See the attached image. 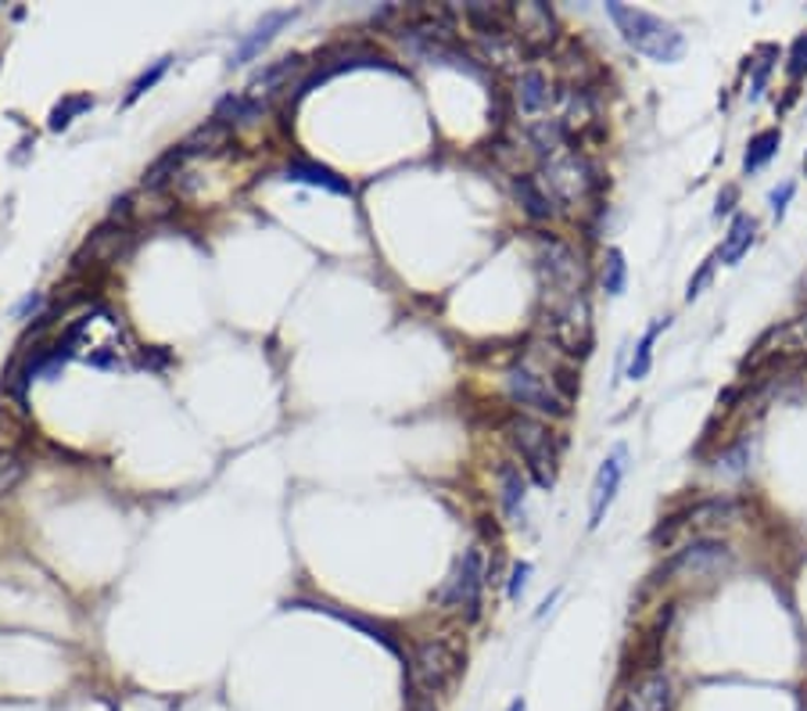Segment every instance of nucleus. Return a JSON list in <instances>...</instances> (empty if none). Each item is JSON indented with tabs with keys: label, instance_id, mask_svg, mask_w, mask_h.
Segmentation results:
<instances>
[{
	"label": "nucleus",
	"instance_id": "1",
	"mask_svg": "<svg viewBox=\"0 0 807 711\" xmlns=\"http://www.w3.org/2000/svg\"><path fill=\"white\" fill-rule=\"evenodd\" d=\"M606 15L614 19L617 33L625 36V44L650 61L664 65V61H679L685 55V36L674 30L671 22L650 15V11L628 8V4H606Z\"/></svg>",
	"mask_w": 807,
	"mask_h": 711
},
{
	"label": "nucleus",
	"instance_id": "2",
	"mask_svg": "<svg viewBox=\"0 0 807 711\" xmlns=\"http://www.w3.org/2000/svg\"><path fill=\"white\" fill-rule=\"evenodd\" d=\"M510 442L521 453L524 467L532 471V478L549 489L557 482V445H553V431L535 417H513L510 420Z\"/></svg>",
	"mask_w": 807,
	"mask_h": 711
},
{
	"label": "nucleus",
	"instance_id": "3",
	"mask_svg": "<svg viewBox=\"0 0 807 711\" xmlns=\"http://www.w3.org/2000/svg\"><path fill=\"white\" fill-rule=\"evenodd\" d=\"M538 183H542V191L553 198V202L578 205V202H586V198H589L596 177H592V166L581 155L557 151V155H549L546 162H542Z\"/></svg>",
	"mask_w": 807,
	"mask_h": 711
},
{
	"label": "nucleus",
	"instance_id": "4",
	"mask_svg": "<svg viewBox=\"0 0 807 711\" xmlns=\"http://www.w3.org/2000/svg\"><path fill=\"white\" fill-rule=\"evenodd\" d=\"M459 668H463V654L445 640L420 643L413 654V682L423 693H442L459 676Z\"/></svg>",
	"mask_w": 807,
	"mask_h": 711
},
{
	"label": "nucleus",
	"instance_id": "5",
	"mask_svg": "<svg viewBox=\"0 0 807 711\" xmlns=\"http://www.w3.org/2000/svg\"><path fill=\"white\" fill-rule=\"evenodd\" d=\"M542 273H546V287H553V295H560V302L581 295L586 267H581V259L571 245L542 241Z\"/></svg>",
	"mask_w": 807,
	"mask_h": 711
},
{
	"label": "nucleus",
	"instance_id": "6",
	"mask_svg": "<svg viewBox=\"0 0 807 711\" xmlns=\"http://www.w3.org/2000/svg\"><path fill=\"white\" fill-rule=\"evenodd\" d=\"M507 388L513 395V403H521L535 414H549V417L567 414V399L557 392V385H549L546 377H538L535 371H527V366H513L507 374Z\"/></svg>",
	"mask_w": 807,
	"mask_h": 711
},
{
	"label": "nucleus",
	"instance_id": "7",
	"mask_svg": "<svg viewBox=\"0 0 807 711\" xmlns=\"http://www.w3.org/2000/svg\"><path fill=\"white\" fill-rule=\"evenodd\" d=\"M481 586H485L481 550L470 546L467 553H463V561L456 564V572H453V578H448L442 597L453 600L456 608H467V618H478V611H481Z\"/></svg>",
	"mask_w": 807,
	"mask_h": 711
},
{
	"label": "nucleus",
	"instance_id": "8",
	"mask_svg": "<svg viewBox=\"0 0 807 711\" xmlns=\"http://www.w3.org/2000/svg\"><path fill=\"white\" fill-rule=\"evenodd\" d=\"M625 467H628V450L625 445H614V453L603 460L600 471H596V482H592V496H589V529L596 532L606 510H611L614 496L621 489V478H625Z\"/></svg>",
	"mask_w": 807,
	"mask_h": 711
},
{
	"label": "nucleus",
	"instance_id": "9",
	"mask_svg": "<svg viewBox=\"0 0 807 711\" xmlns=\"http://www.w3.org/2000/svg\"><path fill=\"white\" fill-rule=\"evenodd\" d=\"M298 19V8H284V11H266V15H262V22L255 25V30H251L241 44H237V50L230 55V69H237V65H248L251 58L259 55L262 47H270L273 44V36L284 30V25H291Z\"/></svg>",
	"mask_w": 807,
	"mask_h": 711
},
{
	"label": "nucleus",
	"instance_id": "10",
	"mask_svg": "<svg viewBox=\"0 0 807 711\" xmlns=\"http://www.w3.org/2000/svg\"><path fill=\"white\" fill-rule=\"evenodd\" d=\"M789 356H807V316L775 327L758 346V360H789Z\"/></svg>",
	"mask_w": 807,
	"mask_h": 711
},
{
	"label": "nucleus",
	"instance_id": "11",
	"mask_svg": "<svg viewBox=\"0 0 807 711\" xmlns=\"http://www.w3.org/2000/svg\"><path fill=\"white\" fill-rule=\"evenodd\" d=\"M621 711H671V679L653 672V676L639 679L625 697Z\"/></svg>",
	"mask_w": 807,
	"mask_h": 711
},
{
	"label": "nucleus",
	"instance_id": "12",
	"mask_svg": "<svg viewBox=\"0 0 807 711\" xmlns=\"http://www.w3.org/2000/svg\"><path fill=\"white\" fill-rule=\"evenodd\" d=\"M284 180H302V183H312V188H323L334 194H352V183L345 177H338L334 169L323 162H312V158H295V162H287Z\"/></svg>",
	"mask_w": 807,
	"mask_h": 711
},
{
	"label": "nucleus",
	"instance_id": "13",
	"mask_svg": "<svg viewBox=\"0 0 807 711\" xmlns=\"http://www.w3.org/2000/svg\"><path fill=\"white\" fill-rule=\"evenodd\" d=\"M499 489H502V510H507L510 521H524V499H527V482L521 467L502 464L499 467Z\"/></svg>",
	"mask_w": 807,
	"mask_h": 711
},
{
	"label": "nucleus",
	"instance_id": "14",
	"mask_svg": "<svg viewBox=\"0 0 807 711\" xmlns=\"http://www.w3.org/2000/svg\"><path fill=\"white\" fill-rule=\"evenodd\" d=\"M725 561H729V550H725L721 543H693L690 550L682 553V557H674L671 572H693V575H700V572L718 568V564H725Z\"/></svg>",
	"mask_w": 807,
	"mask_h": 711
},
{
	"label": "nucleus",
	"instance_id": "15",
	"mask_svg": "<svg viewBox=\"0 0 807 711\" xmlns=\"http://www.w3.org/2000/svg\"><path fill=\"white\" fill-rule=\"evenodd\" d=\"M302 65H306V61H302L298 55H291V58H281V61L266 65V69H262V72L248 83V98H255V101H259V94H273V90H281L291 76L302 72Z\"/></svg>",
	"mask_w": 807,
	"mask_h": 711
},
{
	"label": "nucleus",
	"instance_id": "16",
	"mask_svg": "<svg viewBox=\"0 0 807 711\" xmlns=\"http://www.w3.org/2000/svg\"><path fill=\"white\" fill-rule=\"evenodd\" d=\"M753 230H758V223H753V216L739 213V216L732 219L729 234H725L721 248H718V259H721V262H729V267H736V262L750 252V245H753Z\"/></svg>",
	"mask_w": 807,
	"mask_h": 711
},
{
	"label": "nucleus",
	"instance_id": "17",
	"mask_svg": "<svg viewBox=\"0 0 807 711\" xmlns=\"http://www.w3.org/2000/svg\"><path fill=\"white\" fill-rule=\"evenodd\" d=\"M513 194L524 205V213L532 219H549L553 216V198L542 191V183L535 177H518L513 180Z\"/></svg>",
	"mask_w": 807,
	"mask_h": 711
},
{
	"label": "nucleus",
	"instance_id": "18",
	"mask_svg": "<svg viewBox=\"0 0 807 711\" xmlns=\"http://www.w3.org/2000/svg\"><path fill=\"white\" fill-rule=\"evenodd\" d=\"M732 518H736V507L729 504V499H707V504L693 507L682 521H674V524H690V529H707V524H729ZM674 524H671V529H674Z\"/></svg>",
	"mask_w": 807,
	"mask_h": 711
},
{
	"label": "nucleus",
	"instance_id": "19",
	"mask_svg": "<svg viewBox=\"0 0 807 711\" xmlns=\"http://www.w3.org/2000/svg\"><path fill=\"white\" fill-rule=\"evenodd\" d=\"M518 101H521V109L527 115H535V112L546 109V104H549V83H546V76L535 72V69L521 72V79H518Z\"/></svg>",
	"mask_w": 807,
	"mask_h": 711
},
{
	"label": "nucleus",
	"instance_id": "20",
	"mask_svg": "<svg viewBox=\"0 0 807 711\" xmlns=\"http://www.w3.org/2000/svg\"><path fill=\"white\" fill-rule=\"evenodd\" d=\"M668 316H660V320L650 327V331L643 335V341L639 346H635V360H632V366H628V377L632 381H643L646 374H650V363H653V341L660 338V331H668Z\"/></svg>",
	"mask_w": 807,
	"mask_h": 711
},
{
	"label": "nucleus",
	"instance_id": "21",
	"mask_svg": "<svg viewBox=\"0 0 807 711\" xmlns=\"http://www.w3.org/2000/svg\"><path fill=\"white\" fill-rule=\"evenodd\" d=\"M778 144H783V134H778V129H764V134L753 137L747 155H743V173H758V169L778 151Z\"/></svg>",
	"mask_w": 807,
	"mask_h": 711
},
{
	"label": "nucleus",
	"instance_id": "22",
	"mask_svg": "<svg viewBox=\"0 0 807 711\" xmlns=\"http://www.w3.org/2000/svg\"><path fill=\"white\" fill-rule=\"evenodd\" d=\"M227 137H230V126H223V123H216V119H212V123H205L202 129H194V134L183 140V148H187V155H194V151H212V148H223V144H227Z\"/></svg>",
	"mask_w": 807,
	"mask_h": 711
},
{
	"label": "nucleus",
	"instance_id": "23",
	"mask_svg": "<svg viewBox=\"0 0 807 711\" xmlns=\"http://www.w3.org/2000/svg\"><path fill=\"white\" fill-rule=\"evenodd\" d=\"M87 109H94V98L90 94H69V98H61V104H55V112H50V129H69L72 126V119L79 115V112H87Z\"/></svg>",
	"mask_w": 807,
	"mask_h": 711
},
{
	"label": "nucleus",
	"instance_id": "24",
	"mask_svg": "<svg viewBox=\"0 0 807 711\" xmlns=\"http://www.w3.org/2000/svg\"><path fill=\"white\" fill-rule=\"evenodd\" d=\"M169 65H173V55H166V58H158V61H151V69H144L137 79H134V83H129V94H126V109H129V104H137L144 94H148V90L158 83V79H162L166 72H169Z\"/></svg>",
	"mask_w": 807,
	"mask_h": 711
},
{
	"label": "nucleus",
	"instance_id": "25",
	"mask_svg": "<svg viewBox=\"0 0 807 711\" xmlns=\"http://www.w3.org/2000/svg\"><path fill=\"white\" fill-rule=\"evenodd\" d=\"M625 281H628V267H625V252L621 248H611L606 252V267H603V287L606 295H625Z\"/></svg>",
	"mask_w": 807,
	"mask_h": 711
},
{
	"label": "nucleus",
	"instance_id": "26",
	"mask_svg": "<svg viewBox=\"0 0 807 711\" xmlns=\"http://www.w3.org/2000/svg\"><path fill=\"white\" fill-rule=\"evenodd\" d=\"M183 158H187V148H173V151H166L162 158H158V162L148 169V177H144V183H148V188H158V183H166L169 177H177V166L183 162Z\"/></svg>",
	"mask_w": 807,
	"mask_h": 711
},
{
	"label": "nucleus",
	"instance_id": "27",
	"mask_svg": "<svg viewBox=\"0 0 807 711\" xmlns=\"http://www.w3.org/2000/svg\"><path fill=\"white\" fill-rule=\"evenodd\" d=\"M807 72V36H797L793 40V50H789V76L800 79Z\"/></svg>",
	"mask_w": 807,
	"mask_h": 711
},
{
	"label": "nucleus",
	"instance_id": "28",
	"mask_svg": "<svg viewBox=\"0 0 807 711\" xmlns=\"http://www.w3.org/2000/svg\"><path fill=\"white\" fill-rule=\"evenodd\" d=\"M19 478H22V464H19L15 456H4V453H0V493H8Z\"/></svg>",
	"mask_w": 807,
	"mask_h": 711
},
{
	"label": "nucleus",
	"instance_id": "29",
	"mask_svg": "<svg viewBox=\"0 0 807 711\" xmlns=\"http://www.w3.org/2000/svg\"><path fill=\"white\" fill-rule=\"evenodd\" d=\"M714 259L718 256H711V259H704V267L696 270V276L690 281V287H685V302H693V298H700V292H704V284L711 281V273H714Z\"/></svg>",
	"mask_w": 807,
	"mask_h": 711
},
{
	"label": "nucleus",
	"instance_id": "30",
	"mask_svg": "<svg viewBox=\"0 0 807 711\" xmlns=\"http://www.w3.org/2000/svg\"><path fill=\"white\" fill-rule=\"evenodd\" d=\"M527 575H532V564H527V561L513 564V575H510V589H507V597H510V600H521V592L527 589Z\"/></svg>",
	"mask_w": 807,
	"mask_h": 711
},
{
	"label": "nucleus",
	"instance_id": "31",
	"mask_svg": "<svg viewBox=\"0 0 807 711\" xmlns=\"http://www.w3.org/2000/svg\"><path fill=\"white\" fill-rule=\"evenodd\" d=\"M793 191H797V188H793V183H783V188H775V191H772V216H775V219H783V216H786Z\"/></svg>",
	"mask_w": 807,
	"mask_h": 711
},
{
	"label": "nucleus",
	"instance_id": "32",
	"mask_svg": "<svg viewBox=\"0 0 807 711\" xmlns=\"http://www.w3.org/2000/svg\"><path fill=\"white\" fill-rule=\"evenodd\" d=\"M732 202H736V188H725V194L718 198V208H714V216H729L732 213Z\"/></svg>",
	"mask_w": 807,
	"mask_h": 711
},
{
	"label": "nucleus",
	"instance_id": "33",
	"mask_svg": "<svg viewBox=\"0 0 807 711\" xmlns=\"http://www.w3.org/2000/svg\"><path fill=\"white\" fill-rule=\"evenodd\" d=\"M507 711H524V701H521V697H518V701H513V704H510Z\"/></svg>",
	"mask_w": 807,
	"mask_h": 711
}]
</instances>
